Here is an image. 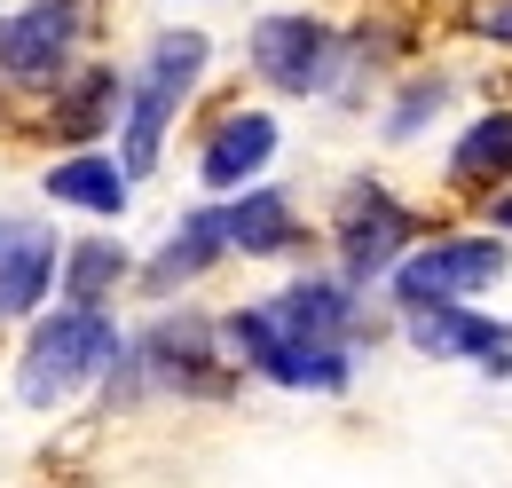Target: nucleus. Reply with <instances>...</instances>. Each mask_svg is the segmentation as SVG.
Wrapping results in <instances>:
<instances>
[{
	"mask_svg": "<svg viewBox=\"0 0 512 488\" xmlns=\"http://www.w3.org/2000/svg\"><path fill=\"white\" fill-rule=\"evenodd\" d=\"M497 174H512V111L473 119L457 142V182H497Z\"/></svg>",
	"mask_w": 512,
	"mask_h": 488,
	"instance_id": "2eb2a0df",
	"label": "nucleus"
},
{
	"mask_svg": "<svg viewBox=\"0 0 512 488\" xmlns=\"http://www.w3.org/2000/svg\"><path fill=\"white\" fill-rule=\"evenodd\" d=\"M221 244H245V252H284L292 244V205L276 189H245V205L221 213Z\"/></svg>",
	"mask_w": 512,
	"mask_h": 488,
	"instance_id": "ddd939ff",
	"label": "nucleus"
},
{
	"mask_svg": "<svg viewBox=\"0 0 512 488\" xmlns=\"http://www.w3.org/2000/svg\"><path fill=\"white\" fill-rule=\"evenodd\" d=\"M402 237H410V221H402V205H386V197H355L347 221H339V252H347L355 276L386 268V260L402 252Z\"/></svg>",
	"mask_w": 512,
	"mask_h": 488,
	"instance_id": "9d476101",
	"label": "nucleus"
},
{
	"mask_svg": "<svg viewBox=\"0 0 512 488\" xmlns=\"http://www.w3.org/2000/svg\"><path fill=\"white\" fill-rule=\"evenodd\" d=\"M87 8H95V0H32L24 16H8V24H0V71H16V79H48V71L64 63V48L79 40Z\"/></svg>",
	"mask_w": 512,
	"mask_h": 488,
	"instance_id": "423d86ee",
	"label": "nucleus"
},
{
	"mask_svg": "<svg viewBox=\"0 0 512 488\" xmlns=\"http://www.w3.org/2000/svg\"><path fill=\"white\" fill-rule=\"evenodd\" d=\"M497 221H505V229H512V197H497Z\"/></svg>",
	"mask_w": 512,
	"mask_h": 488,
	"instance_id": "6ab92c4d",
	"label": "nucleus"
},
{
	"mask_svg": "<svg viewBox=\"0 0 512 488\" xmlns=\"http://www.w3.org/2000/svg\"><path fill=\"white\" fill-rule=\"evenodd\" d=\"M481 32H489V40H505V48H512V0H489V8H481Z\"/></svg>",
	"mask_w": 512,
	"mask_h": 488,
	"instance_id": "a211bd4d",
	"label": "nucleus"
},
{
	"mask_svg": "<svg viewBox=\"0 0 512 488\" xmlns=\"http://www.w3.org/2000/svg\"><path fill=\"white\" fill-rule=\"evenodd\" d=\"M268 315H276L300 347H323V355H339V339H347V323H355L339 284H292V292L268 307Z\"/></svg>",
	"mask_w": 512,
	"mask_h": 488,
	"instance_id": "9b49d317",
	"label": "nucleus"
},
{
	"mask_svg": "<svg viewBox=\"0 0 512 488\" xmlns=\"http://www.w3.org/2000/svg\"><path fill=\"white\" fill-rule=\"evenodd\" d=\"M497 276H505V244L497 237H442L394 268V292L410 307H457L473 292H489Z\"/></svg>",
	"mask_w": 512,
	"mask_h": 488,
	"instance_id": "7ed1b4c3",
	"label": "nucleus"
},
{
	"mask_svg": "<svg viewBox=\"0 0 512 488\" xmlns=\"http://www.w3.org/2000/svg\"><path fill=\"white\" fill-rule=\"evenodd\" d=\"M268 158H276V119L268 111H237V119H221L213 150H205V182L237 189V182H253Z\"/></svg>",
	"mask_w": 512,
	"mask_h": 488,
	"instance_id": "6e6552de",
	"label": "nucleus"
},
{
	"mask_svg": "<svg viewBox=\"0 0 512 488\" xmlns=\"http://www.w3.org/2000/svg\"><path fill=\"white\" fill-rule=\"evenodd\" d=\"M213 252H221V213H190V229H174V244L158 252L150 284H158V292H174L182 276H205V268H213Z\"/></svg>",
	"mask_w": 512,
	"mask_h": 488,
	"instance_id": "4468645a",
	"label": "nucleus"
},
{
	"mask_svg": "<svg viewBox=\"0 0 512 488\" xmlns=\"http://www.w3.org/2000/svg\"><path fill=\"white\" fill-rule=\"evenodd\" d=\"M253 63H260L268 87H284V95H316V87H331V71H339V40L323 32L316 16H260Z\"/></svg>",
	"mask_w": 512,
	"mask_h": 488,
	"instance_id": "20e7f679",
	"label": "nucleus"
},
{
	"mask_svg": "<svg viewBox=\"0 0 512 488\" xmlns=\"http://www.w3.org/2000/svg\"><path fill=\"white\" fill-rule=\"evenodd\" d=\"M229 339H237V355L268 378H284V386H323V394H339L347 386V355H323V347H300L268 307H245V315H229Z\"/></svg>",
	"mask_w": 512,
	"mask_h": 488,
	"instance_id": "39448f33",
	"label": "nucleus"
},
{
	"mask_svg": "<svg viewBox=\"0 0 512 488\" xmlns=\"http://www.w3.org/2000/svg\"><path fill=\"white\" fill-rule=\"evenodd\" d=\"M205 56H213V48H205V32H158V48H150V63H142V87H134V103H127V166H119L127 182L158 166L166 119L190 103Z\"/></svg>",
	"mask_w": 512,
	"mask_h": 488,
	"instance_id": "f03ea898",
	"label": "nucleus"
},
{
	"mask_svg": "<svg viewBox=\"0 0 512 488\" xmlns=\"http://www.w3.org/2000/svg\"><path fill=\"white\" fill-rule=\"evenodd\" d=\"M48 197L79 205V213H119L127 205V174L111 158H64V166H48Z\"/></svg>",
	"mask_w": 512,
	"mask_h": 488,
	"instance_id": "f8f14e48",
	"label": "nucleus"
},
{
	"mask_svg": "<svg viewBox=\"0 0 512 488\" xmlns=\"http://www.w3.org/2000/svg\"><path fill=\"white\" fill-rule=\"evenodd\" d=\"M56 284V237L48 229H0V315H32Z\"/></svg>",
	"mask_w": 512,
	"mask_h": 488,
	"instance_id": "0eeeda50",
	"label": "nucleus"
},
{
	"mask_svg": "<svg viewBox=\"0 0 512 488\" xmlns=\"http://www.w3.org/2000/svg\"><path fill=\"white\" fill-rule=\"evenodd\" d=\"M111 103H119V79H111V71H95V79H87V95H79V103L64 111V134H95Z\"/></svg>",
	"mask_w": 512,
	"mask_h": 488,
	"instance_id": "f3484780",
	"label": "nucleus"
},
{
	"mask_svg": "<svg viewBox=\"0 0 512 488\" xmlns=\"http://www.w3.org/2000/svg\"><path fill=\"white\" fill-rule=\"evenodd\" d=\"M410 339H418L426 355H481V363L505 370V323H489V315H465V307H418Z\"/></svg>",
	"mask_w": 512,
	"mask_h": 488,
	"instance_id": "1a4fd4ad",
	"label": "nucleus"
},
{
	"mask_svg": "<svg viewBox=\"0 0 512 488\" xmlns=\"http://www.w3.org/2000/svg\"><path fill=\"white\" fill-rule=\"evenodd\" d=\"M119 268H127V260H119L111 244H79V252H71V300L95 307L103 292H111V276H119Z\"/></svg>",
	"mask_w": 512,
	"mask_h": 488,
	"instance_id": "dca6fc26",
	"label": "nucleus"
},
{
	"mask_svg": "<svg viewBox=\"0 0 512 488\" xmlns=\"http://www.w3.org/2000/svg\"><path fill=\"white\" fill-rule=\"evenodd\" d=\"M111 355H119V331H111L95 307H64V315H48V323L32 331L24 370H16V394H24L32 410H56V402H71L87 378H103Z\"/></svg>",
	"mask_w": 512,
	"mask_h": 488,
	"instance_id": "f257e3e1",
	"label": "nucleus"
}]
</instances>
